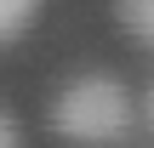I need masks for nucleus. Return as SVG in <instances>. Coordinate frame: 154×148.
Masks as SVG:
<instances>
[{"label":"nucleus","mask_w":154,"mask_h":148,"mask_svg":"<svg viewBox=\"0 0 154 148\" xmlns=\"http://www.w3.org/2000/svg\"><path fill=\"white\" fill-rule=\"evenodd\" d=\"M0 148H23V131H17V120L0 108Z\"/></svg>","instance_id":"20e7f679"},{"label":"nucleus","mask_w":154,"mask_h":148,"mask_svg":"<svg viewBox=\"0 0 154 148\" xmlns=\"http://www.w3.org/2000/svg\"><path fill=\"white\" fill-rule=\"evenodd\" d=\"M114 11H120L126 34H131L137 46H149V40H154V0H114Z\"/></svg>","instance_id":"f03ea898"},{"label":"nucleus","mask_w":154,"mask_h":148,"mask_svg":"<svg viewBox=\"0 0 154 148\" xmlns=\"http://www.w3.org/2000/svg\"><path fill=\"white\" fill-rule=\"evenodd\" d=\"M34 11H40V0H0V46H11L34 23Z\"/></svg>","instance_id":"7ed1b4c3"},{"label":"nucleus","mask_w":154,"mask_h":148,"mask_svg":"<svg viewBox=\"0 0 154 148\" xmlns=\"http://www.w3.org/2000/svg\"><path fill=\"white\" fill-rule=\"evenodd\" d=\"M51 125H57V137H69L80 148H114L137 125V103L114 74H80L57 91Z\"/></svg>","instance_id":"f257e3e1"}]
</instances>
